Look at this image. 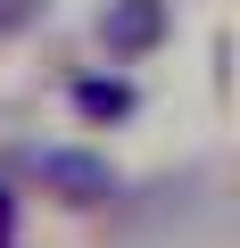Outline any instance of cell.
<instances>
[{
  "label": "cell",
  "instance_id": "obj_1",
  "mask_svg": "<svg viewBox=\"0 0 240 248\" xmlns=\"http://www.w3.org/2000/svg\"><path fill=\"white\" fill-rule=\"evenodd\" d=\"M17 166H25L58 207H116V190H125L99 149H75V141H58V149H17Z\"/></svg>",
  "mask_w": 240,
  "mask_h": 248
},
{
  "label": "cell",
  "instance_id": "obj_2",
  "mask_svg": "<svg viewBox=\"0 0 240 248\" xmlns=\"http://www.w3.org/2000/svg\"><path fill=\"white\" fill-rule=\"evenodd\" d=\"M91 33H99V50H108L116 66H133V58L166 50V33H174V9H166V0H99Z\"/></svg>",
  "mask_w": 240,
  "mask_h": 248
},
{
  "label": "cell",
  "instance_id": "obj_3",
  "mask_svg": "<svg viewBox=\"0 0 240 248\" xmlns=\"http://www.w3.org/2000/svg\"><path fill=\"white\" fill-rule=\"evenodd\" d=\"M66 108H75L83 124H125V116L141 108V91H133L125 75H75V83H66Z\"/></svg>",
  "mask_w": 240,
  "mask_h": 248
},
{
  "label": "cell",
  "instance_id": "obj_4",
  "mask_svg": "<svg viewBox=\"0 0 240 248\" xmlns=\"http://www.w3.org/2000/svg\"><path fill=\"white\" fill-rule=\"evenodd\" d=\"M42 9H50V0H0V33H25Z\"/></svg>",
  "mask_w": 240,
  "mask_h": 248
},
{
  "label": "cell",
  "instance_id": "obj_5",
  "mask_svg": "<svg viewBox=\"0 0 240 248\" xmlns=\"http://www.w3.org/2000/svg\"><path fill=\"white\" fill-rule=\"evenodd\" d=\"M17 223H25V199L0 182V248H17Z\"/></svg>",
  "mask_w": 240,
  "mask_h": 248
}]
</instances>
